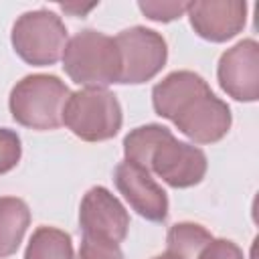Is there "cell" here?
<instances>
[{"label":"cell","mask_w":259,"mask_h":259,"mask_svg":"<svg viewBox=\"0 0 259 259\" xmlns=\"http://www.w3.org/2000/svg\"><path fill=\"white\" fill-rule=\"evenodd\" d=\"M71 91L57 75H26L10 91L8 107L12 119L28 130L49 132L63 125V109Z\"/></svg>","instance_id":"cell-1"},{"label":"cell","mask_w":259,"mask_h":259,"mask_svg":"<svg viewBox=\"0 0 259 259\" xmlns=\"http://www.w3.org/2000/svg\"><path fill=\"white\" fill-rule=\"evenodd\" d=\"M63 69L83 87L107 89L111 83H119L121 57L113 36L105 32L85 28L67 40L63 51Z\"/></svg>","instance_id":"cell-2"},{"label":"cell","mask_w":259,"mask_h":259,"mask_svg":"<svg viewBox=\"0 0 259 259\" xmlns=\"http://www.w3.org/2000/svg\"><path fill=\"white\" fill-rule=\"evenodd\" d=\"M121 105L109 89L83 87L69 95L63 123L83 142H105L121 130Z\"/></svg>","instance_id":"cell-3"},{"label":"cell","mask_w":259,"mask_h":259,"mask_svg":"<svg viewBox=\"0 0 259 259\" xmlns=\"http://www.w3.org/2000/svg\"><path fill=\"white\" fill-rule=\"evenodd\" d=\"M67 26L51 10H28L16 18L10 32L14 53L32 67L55 65L67 47Z\"/></svg>","instance_id":"cell-4"},{"label":"cell","mask_w":259,"mask_h":259,"mask_svg":"<svg viewBox=\"0 0 259 259\" xmlns=\"http://www.w3.org/2000/svg\"><path fill=\"white\" fill-rule=\"evenodd\" d=\"M121 57L119 83L140 85L154 79L168 59L164 36L146 26H130L115 36Z\"/></svg>","instance_id":"cell-5"},{"label":"cell","mask_w":259,"mask_h":259,"mask_svg":"<svg viewBox=\"0 0 259 259\" xmlns=\"http://www.w3.org/2000/svg\"><path fill=\"white\" fill-rule=\"evenodd\" d=\"M208 162L206 154L188 142H180L170 134L152 152L148 172L162 178L172 188H190L202 182Z\"/></svg>","instance_id":"cell-6"},{"label":"cell","mask_w":259,"mask_h":259,"mask_svg":"<svg viewBox=\"0 0 259 259\" xmlns=\"http://www.w3.org/2000/svg\"><path fill=\"white\" fill-rule=\"evenodd\" d=\"M176 130L194 144L221 142L233 123L231 107L210 89L192 97L172 119Z\"/></svg>","instance_id":"cell-7"},{"label":"cell","mask_w":259,"mask_h":259,"mask_svg":"<svg viewBox=\"0 0 259 259\" xmlns=\"http://www.w3.org/2000/svg\"><path fill=\"white\" fill-rule=\"evenodd\" d=\"M221 89L245 103L259 99V45L255 38H243L227 49L217 67Z\"/></svg>","instance_id":"cell-8"},{"label":"cell","mask_w":259,"mask_h":259,"mask_svg":"<svg viewBox=\"0 0 259 259\" xmlns=\"http://www.w3.org/2000/svg\"><path fill=\"white\" fill-rule=\"evenodd\" d=\"M79 225L83 237L121 243L127 237L130 214L105 186H93L81 198Z\"/></svg>","instance_id":"cell-9"},{"label":"cell","mask_w":259,"mask_h":259,"mask_svg":"<svg viewBox=\"0 0 259 259\" xmlns=\"http://www.w3.org/2000/svg\"><path fill=\"white\" fill-rule=\"evenodd\" d=\"M113 182L119 194L127 200L132 210L152 223H162L168 217V196L166 190L152 178V174L134 164L119 162L113 170Z\"/></svg>","instance_id":"cell-10"},{"label":"cell","mask_w":259,"mask_h":259,"mask_svg":"<svg viewBox=\"0 0 259 259\" xmlns=\"http://www.w3.org/2000/svg\"><path fill=\"white\" fill-rule=\"evenodd\" d=\"M192 30L210 42H227L237 36L247 22V2L243 0H198L188 2Z\"/></svg>","instance_id":"cell-11"},{"label":"cell","mask_w":259,"mask_h":259,"mask_svg":"<svg viewBox=\"0 0 259 259\" xmlns=\"http://www.w3.org/2000/svg\"><path fill=\"white\" fill-rule=\"evenodd\" d=\"M210 89L208 83L194 71H172L152 89L154 111L164 119H174V115L198 93Z\"/></svg>","instance_id":"cell-12"},{"label":"cell","mask_w":259,"mask_h":259,"mask_svg":"<svg viewBox=\"0 0 259 259\" xmlns=\"http://www.w3.org/2000/svg\"><path fill=\"white\" fill-rule=\"evenodd\" d=\"M28 225V204L16 196H0V259L18 251Z\"/></svg>","instance_id":"cell-13"},{"label":"cell","mask_w":259,"mask_h":259,"mask_svg":"<svg viewBox=\"0 0 259 259\" xmlns=\"http://www.w3.org/2000/svg\"><path fill=\"white\" fill-rule=\"evenodd\" d=\"M214 237L198 223H176L166 235V253L174 259H198L200 251Z\"/></svg>","instance_id":"cell-14"},{"label":"cell","mask_w":259,"mask_h":259,"mask_svg":"<svg viewBox=\"0 0 259 259\" xmlns=\"http://www.w3.org/2000/svg\"><path fill=\"white\" fill-rule=\"evenodd\" d=\"M24 259H75L71 235L49 225L34 229L28 239Z\"/></svg>","instance_id":"cell-15"},{"label":"cell","mask_w":259,"mask_h":259,"mask_svg":"<svg viewBox=\"0 0 259 259\" xmlns=\"http://www.w3.org/2000/svg\"><path fill=\"white\" fill-rule=\"evenodd\" d=\"M170 134L172 132L166 125H160V123H146V125H140V127L132 130L123 138V156H125V160L148 170V160H150L154 148L164 138H168Z\"/></svg>","instance_id":"cell-16"},{"label":"cell","mask_w":259,"mask_h":259,"mask_svg":"<svg viewBox=\"0 0 259 259\" xmlns=\"http://www.w3.org/2000/svg\"><path fill=\"white\" fill-rule=\"evenodd\" d=\"M138 8L142 14L154 22H172L186 14L188 2H160V0H140Z\"/></svg>","instance_id":"cell-17"},{"label":"cell","mask_w":259,"mask_h":259,"mask_svg":"<svg viewBox=\"0 0 259 259\" xmlns=\"http://www.w3.org/2000/svg\"><path fill=\"white\" fill-rule=\"evenodd\" d=\"M20 156H22L20 136L14 130L0 127V174H6L12 168H16Z\"/></svg>","instance_id":"cell-18"},{"label":"cell","mask_w":259,"mask_h":259,"mask_svg":"<svg viewBox=\"0 0 259 259\" xmlns=\"http://www.w3.org/2000/svg\"><path fill=\"white\" fill-rule=\"evenodd\" d=\"M77 259H125V257H123V251H121L119 243L105 241V239L83 237Z\"/></svg>","instance_id":"cell-19"},{"label":"cell","mask_w":259,"mask_h":259,"mask_svg":"<svg viewBox=\"0 0 259 259\" xmlns=\"http://www.w3.org/2000/svg\"><path fill=\"white\" fill-rule=\"evenodd\" d=\"M198 259H245L241 247L231 239H212L198 255Z\"/></svg>","instance_id":"cell-20"},{"label":"cell","mask_w":259,"mask_h":259,"mask_svg":"<svg viewBox=\"0 0 259 259\" xmlns=\"http://www.w3.org/2000/svg\"><path fill=\"white\" fill-rule=\"evenodd\" d=\"M97 4H87V6H79V4H61V10H65V12H71V14H75V16H83V14H87L91 8H95Z\"/></svg>","instance_id":"cell-21"},{"label":"cell","mask_w":259,"mask_h":259,"mask_svg":"<svg viewBox=\"0 0 259 259\" xmlns=\"http://www.w3.org/2000/svg\"><path fill=\"white\" fill-rule=\"evenodd\" d=\"M152 259H174V257L168 255V253H162V255H156V257H152Z\"/></svg>","instance_id":"cell-22"}]
</instances>
